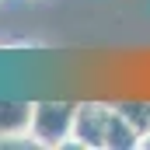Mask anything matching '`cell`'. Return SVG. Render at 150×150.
<instances>
[{"mask_svg":"<svg viewBox=\"0 0 150 150\" xmlns=\"http://www.w3.org/2000/svg\"><path fill=\"white\" fill-rule=\"evenodd\" d=\"M74 140L80 150H129L140 147V133L129 126V119L119 112V105L87 101L77 105Z\"/></svg>","mask_w":150,"mask_h":150,"instance_id":"obj_1","label":"cell"},{"mask_svg":"<svg viewBox=\"0 0 150 150\" xmlns=\"http://www.w3.org/2000/svg\"><path fill=\"white\" fill-rule=\"evenodd\" d=\"M74 119L77 105L74 101H35L32 105V140L38 147L59 150L70 136H74Z\"/></svg>","mask_w":150,"mask_h":150,"instance_id":"obj_2","label":"cell"},{"mask_svg":"<svg viewBox=\"0 0 150 150\" xmlns=\"http://www.w3.org/2000/svg\"><path fill=\"white\" fill-rule=\"evenodd\" d=\"M32 129V101H0V136H21Z\"/></svg>","mask_w":150,"mask_h":150,"instance_id":"obj_3","label":"cell"},{"mask_svg":"<svg viewBox=\"0 0 150 150\" xmlns=\"http://www.w3.org/2000/svg\"><path fill=\"white\" fill-rule=\"evenodd\" d=\"M119 112L129 119V126L140 133V140L150 133V101H122Z\"/></svg>","mask_w":150,"mask_h":150,"instance_id":"obj_4","label":"cell"},{"mask_svg":"<svg viewBox=\"0 0 150 150\" xmlns=\"http://www.w3.org/2000/svg\"><path fill=\"white\" fill-rule=\"evenodd\" d=\"M140 147H147V150H150V133L143 136V140H140Z\"/></svg>","mask_w":150,"mask_h":150,"instance_id":"obj_5","label":"cell"}]
</instances>
